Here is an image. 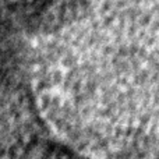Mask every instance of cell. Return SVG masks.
<instances>
[{
  "label": "cell",
  "instance_id": "obj_1",
  "mask_svg": "<svg viewBox=\"0 0 159 159\" xmlns=\"http://www.w3.org/2000/svg\"><path fill=\"white\" fill-rule=\"evenodd\" d=\"M34 101L85 159H159V0H64L34 36Z\"/></svg>",
  "mask_w": 159,
  "mask_h": 159
}]
</instances>
